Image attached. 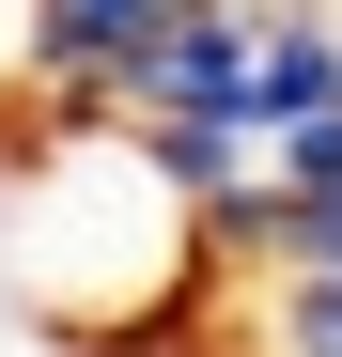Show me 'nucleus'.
Returning <instances> with one entry per match:
<instances>
[{"instance_id":"f03ea898","label":"nucleus","mask_w":342,"mask_h":357,"mask_svg":"<svg viewBox=\"0 0 342 357\" xmlns=\"http://www.w3.org/2000/svg\"><path fill=\"white\" fill-rule=\"evenodd\" d=\"M249 326L280 357H342V264H265L249 280Z\"/></svg>"},{"instance_id":"7ed1b4c3","label":"nucleus","mask_w":342,"mask_h":357,"mask_svg":"<svg viewBox=\"0 0 342 357\" xmlns=\"http://www.w3.org/2000/svg\"><path fill=\"white\" fill-rule=\"evenodd\" d=\"M31 109V0H0V125Z\"/></svg>"},{"instance_id":"f257e3e1","label":"nucleus","mask_w":342,"mask_h":357,"mask_svg":"<svg viewBox=\"0 0 342 357\" xmlns=\"http://www.w3.org/2000/svg\"><path fill=\"white\" fill-rule=\"evenodd\" d=\"M0 295L31 342H171L218 295L156 125L94 93H31L0 125Z\"/></svg>"}]
</instances>
